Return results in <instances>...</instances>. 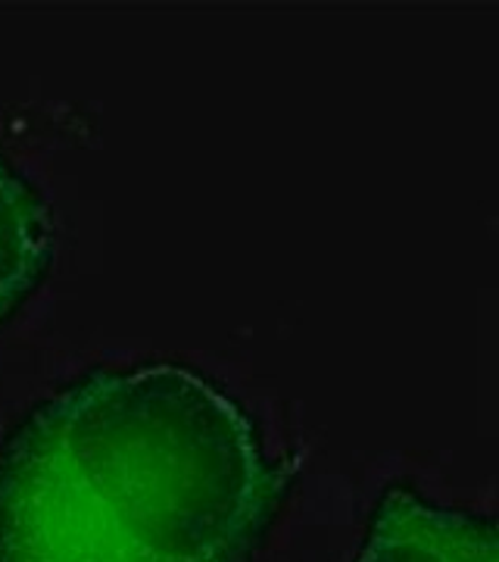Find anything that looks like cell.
Here are the masks:
<instances>
[{"label": "cell", "mask_w": 499, "mask_h": 562, "mask_svg": "<svg viewBox=\"0 0 499 562\" xmlns=\"http://www.w3.org/2000/svg\"><path fill=\"white\" fill-rule=\"evenodd\" d=\"M287 482L188 362L94 366L0 438V562H253Z\"/></svg>", "instance_id": "1"}, {"label": "cell", "mask_w": 499, "mask_h": 562, "mask_svg": "<svg viewBox=\"0 0 499 562\" xmlns=\"http://www.w3.org/2000/svg\"><path fill=\"white\" fill-rule=\"evenodd\" d=\"M356 562H499V516L440 506L394 484Z\"/></svg>", "instance_id": "2"}, {"label": "cell", "mask_w": 499, "mask_h": 562, "mask_svg": "<svg viewBox=\"0 0 499 562\" xmlns=\"http://www.w3.org/2000/svg\"><path fill=\"white\" fill-rule=\"evenodd\" d=\"M54 269L50 206L0 140V331Z\"/></svg>", "instance_id": "3"}]
</instances>
